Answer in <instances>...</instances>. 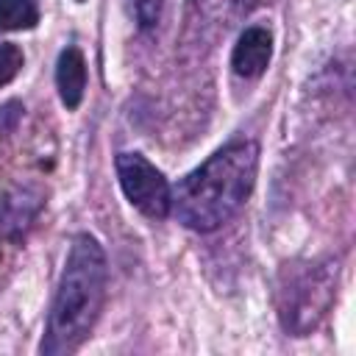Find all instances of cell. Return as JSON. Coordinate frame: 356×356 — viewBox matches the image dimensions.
Here are the masks:
<instances>
[{"label":"cell","mask_w":356,"mask_h":356,"mask_svg":"<svg viewBox=\"0 0 356 356\" xmlns=\"http://www.w3.org/2000/svg\"><path fill=\"white\" fill-rule=\"evenodd\" d=\"M256 170L259 145L253 139L228 142L178 181L170 211L189 231H217L245 206L256 184Z\"/></svg>","instance_id":"6da1fadb"},{"label":"cell","mask_w":356,"mask_h":356,"mask_svg":"<svg viewBox=\"0 0 356 356\" xmlns=\"http://www.w3.org/2000/svg\"><path fill=\"white\" fill-rule=\"evenodd\" d=\"M106 281L108 264L103 245L92 234H75L39 345L44 356H70L86 342L103 312Z\"/></svg>","instance_id":"7a4b0ae2"},{"label":"cell","mask_w":356,"mask_h":356,"mask_svg":"<svg viewBox=\"0 0 356 356\" xmlns=\"http://www.w3.org/2000/svg\"><path fill=\"white\" fill-rule=\"evenodd\" d=\"M334 286H337V267L331 264H317L306 267L295 278H289L284 289V303H281V323L289 334L303 337L309 334L328 312L334 300Z\"/></svg>","instance_id":"3957f363"},{"label":"cell","mask_w":356,"mask_h":356,"mask_svg":"<svg viewBox=\"0 0 356 356\" xmlns=\"http://www.w3.org/2000/svg\"><path fill=\"white\" fill-rule=\"evenodd\" d=\"M117 178L122 186V195L131 200V206H136L145 217L161 220L170 214L172 206V186L170 181L161 175V170H156L142 153H120L117 161Z\"/></svg>","instance_id":"277c9868"},{"label":"cell","mask_w":356,"mask_h":356,"mask_svg":"<svg viewBox=\"0 0 356 356\" xmlns=\"http://www.w3.org/2000/svg\"><path fill=\"white\" fill-rule=\"evenodd\" d=\"M273 58V33L261 25H250L239 33L234 53H231V67L242 78H259Z\"/></svg>","instance_id":"5b68a950"},{"label":"cell","mask_w":356,"mask_h":356,"mask_svg":"<svg viewBox=\"0 0 356 356\" xmlns=\"http://www.w3.org/2000/svg\"><path fill=\"white\" fill-rule=\"evenodd\" d=\"M56 86H58V97L67 108H78L86 92V58L83 53L70 44L58 53L56 61Z\"/></svg>","instance_id":"8992f818"},{"label":"cell","mask_w":356,"mask_h":356,"mask_svg":"<svg viewBox=\"0 0 356 356\" xmlns=\"http://www.w3.org/2000/svg\"><path fill=\"white\" fill-rule=\"evenodd\" d=\"M42 209V195H36L33 189H14L11 195H6L3 209H0V231L8 236L22 234L33 217Z\"/></svg>","instance_id":"52a82bcc"},{"label":"cell","mask_w":356,"mask_h":356,"mask_svg":"<svg viewBox=\"0 0 356 356\" xmlns=\"http://www.w3.org/2000/svg\"><path fill=\"white\" fill-rule=\"evenodd\" d=\"M39 22L36 0H0V33L31 31Z\"/></svg>","instance_id":"ba28073f"},{"label":"cell","mask_w":356,"mask_h":356,"mask_svg":"<svg viewBox=\"0 0 356 356\" xmlns=\"http://www.w3.org/2000/svg\"><path fill=\"white\" fill-rule=\"evenodd\" d=\"M22 64H25V56H22L19 44H14V42H0V86L11 83V81L19 75Z\"/></svg>","instance_id":"9c48e42d"},{"label":"cell","mask_w":356,"mask_h":356,"mask_svg":"<svg viewBox=\"0 0 356 356\" xmlns=\"http://www.w3.org/2000/svg\"><path fill=\"white\" fill-rule=\"evenodd\" d=\"M170 0H136V22L142 31H153L161 17H164V8H167Z\"/></svg>","instance_id":"30bf717a"},{"label":"cell","mask_w":356,"mask_h":356,"mask_svg":"<svg viewBox=\"0 0 356 356\" xmlns=\"http://www.w3.org/2000/svg\"><path fill=\"white\" fill-rule=\"evenodd\" d=\"M19 117H22V106L19 103H6V106H0V134H8L17 122H19Z\"/></svg>","instance_id":"8fae6325"},{"label":"cell","mask_w":356,"mask_h":356,"mask_svg":"<svg viewBox=\"0 0 356 356\" xmlns=\"http://www.w3.org/2000/svg\"><path fill=\"white\" fill-rule=\"evenodd\" d=\"M195 3H200V0H195Z\"/></svg>","instance_id":"7c38bea8"}]
</instances>
